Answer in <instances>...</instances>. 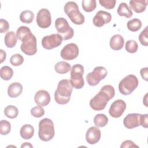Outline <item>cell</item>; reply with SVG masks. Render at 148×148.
<instances>
[{
  "instance_id": "1",
  "label": "cell",
  "mask_w": 148,
  "mask_h": 148,
  "mask_svg": "<svg viewBox=\"0 0 148 148\" xmlns=\"http://www.w3.org/2000/svg\"><path fill=\"white\" fill-rule=\"evenodd\" d=\"M115 94L114 87L109 84L103 86L100 91L90 101V106L94 110H103L109 100L112 99Z\"/></svg>"
},
{
  "instance_id": "13",
  "label": "cell",
  "mask_w": 148,
  "mask_h": 148,
  "mask_svg": "<svg viewBox=\"0 0 148 148\" xmlns=\"http://www.w3.org/2000/svg\"><path fill=\"white\" fill-rule=\"evenodd\" d=\"M126 103L123 99H117L110 105L109 113L113 118H119L122 116L126 109Z\"/></svg>"
},
{
  "instance_id": "18",
  "label": "cell",
  "mask_w": 148,
  "mask_h": 148,
  "mask_svg": "<svg viewBox=\"0 0 148 148\" xmlns=\"http://www.w3.org/2000/svg\"><path fill=\"white\" fill-rule=\"evenodd\" d=\"M124 40L120 34H116L112 36L110 39L109 45L112 49L117 51L122 49L124 46Z\"/></svg>"
},
{
  "instance_id": "11",
  "label": "cell",
  "mask_w": 148,
  "mask_h": 148,
  "mask_svg": "<svg viewBox=\"0 0 148 148\" xmlns=\"http://www.w3.org/2000/svg\"><path fill=\"white\" fill-rule=\"evenodd\" d=\"M79 53V49L76 44L70 43L66 45L61 51V57L65 60H72L75 59Z\"/></svg>"
},
{
  "instance_id": "29",
  "label": "cell",
  "mask_w": 148,
  "mask_h": 148,
  "mask_svg": "<svg viewBox=\"0 0 148 148\" xmlns=\"http://www.w3.org/2000/svg\"><path fill=\"white\" fill-rule=\"evenodd\" d=\"M13 75V71L9 66H3L0 70V76L3 80H9Z\"/></svg>"
},
{
  "instance_id": "36",
  "label": "cell",
  "mask_w": 148,
  "mask_h": 148,
  "mask_svg": "<svg viewBox=\"0 0 148 148\" xmlns=\"http://www.w3.org/2000/svg\"><path fill=\"white\" fill-rule=\"evenodd\" d=\"M31 114L35 117L39 118L45 114V110L42 106L38 105L31 109Z\"/></svg>"
},
{
  "instance_id": "41",
  "label": "cell",
  "mask_w": 148,
  "mask_h": 148,
  "mask_svg": "<svg viewBox=\"0 0 148 148\" xmlns=\"http://www.w3.org/2000/svg\"><path fill=\"white\" fill-rule=\"evenodd\" d=\"M147 70H148V68L147 67H145V68H142L140 69V75H141L142 79H144L146 82L148 80Z\"/></svg>"
},
{
  "instance_id": "20",
  "label": "cell",
  "mask_w": 148,
  "mask_h": 148,
  "mask_svg": "<svg viewBox=\"0 0 148 148\" xmlns=\"http://www.w3.org/2000/svg\"><path fill=\"white\" fill-rule=\"evenodd\" d=\"M131 8L137 13L143 12L147 5V0H131L130 1Z\"/></svg>"
},
{
  "instance_id": "15",
  "label": "cell",
  "mask_w": 148,
  "mask_h": 148,
  "mask_svg": "<svg viewBox=\"0 0 148 148\" xmlns=\"http://www.w3.org/2000/svg\"><path fill=\"white\" fill-rule=\"evenodd\" d=\"M140 116L139 113L128 114L123 120V124L128 129H132L140 125Z\"/></svg>"
},
{
  "instance_id": "43",
  "label": "cell",
  "mask_w": 148,
  "mask_h": 148,
  "mask_svg": "<svg viewBox=\"0 0 148 148\" xmlns=\"http://www.w3.org/2000/svg\"><path fill=\"white\" fill-rule=\"evenodd\" d=\"M21 148H23V147H33V146L30 143L25 142L21 145Z\"/></svg>"
},
{
  "instance_id": "21",
  "label": "cell",
  "mask_w": 148,
  "mask_h": 148,
  "mask_svg": "<svg viewBox=\"0 0 148 148\" xmlns=\"http://www.w3.org/2000/svg\"><path fill=\"white\" fill-rule=\"evenodd\" d=\"M34 128L31 124L23 125L20 130L21 137L24 139H30L34 134Z\"/></svg>"
},
{
  "instance_id": "27",
  "label": "cell",
  "mask_w": 148,
  "mask_h": 148,
  "mask_svg": "<svg viewBox=\"0 0 148 148\" xmlns=\"http://www.w3.org/2000/svg\"><path fill=\"white\" fill-rule=\"evenodd\" d=\"M127 28L132 32H136L139 31L142 27V21L137 18H134L129 20L127 23Z\"/></svg>"
},
{
  "instance_id": "9",
  "label": "cell",
  "mask_w": 148,
  "mask_h": 148,
  "mask_svg": "<svg viewBox=\"0 0 148 148\" xmlns=\"http://www.w3.org/2000/svg\"><path fill=\"white\" fill-rule=\"evenodd\" d=\"M20 49L24 54L28 56H33L37 52V41L35 36L32 34L22 41Z\"/></svg>"
},
{
  "instance_id": "22",
  "label": "cell",
  "mask_w": 148,
  "mask_h": 148,
  "mask_svg": "<svg viewBox=\"0 0 148 148\" xmlns=\"http://www.w3.org/2000/svg\"><path fill=\"white\" fill-rule=\"evenodd\" d=\"M4 42L6 46L8 48L14 47L17 42V38L16 34L13 31H9L7 32L4 38Z\"/></svg>"
},
{
  "instance_id": "42",
  "label": "cell",
  "mask_w": 148,
  "mask_h": 148,
  "mask_svg": "<svg viewBox=\"0 0 148 148\" xmlns=\"http://www.w3.org/2000/svg\"><path fill=\"white\" fill-rule=\"evenodd\" d=\"M1 52V63H2L6 58V53L2 49L0 50Z\"/></svg>"
},
{
  "instance_id": "19",
  "label": "cell",
  "mask_w": 148,
  "mask_h": 148,
  "mask_svg": "<svg viewBox=\"0 0 148 148\" xmlns=\"http://www.w3.org/2000/svg\"><path fill=\"white\" fill-rule=\"evenodd\" d=\"M23 88V86L19 82H13L8 88V95L10 98H16L21 95Z\"/></svg>"
},
{
  "instance_id": "3",
  "label": "cell",
  "mask_w": 148,
  "mask_h": 148,
  "mask_svg": "<svg viewBox=\"0 0 148 148\" xmlns=\"http://www.w3.org/2000/svg\"><path fill=\"white\" fill-rule=\"evenodd\" d=\"M55 135L54 125L53 121L49 118H45L39 123L38 136L44 142L51 140Z\"/></svg>"
},
{
  "instance_id": "5",
  "label": "cell",
  "mask_w": 148,
  "mask_h": 148,
  "mask_svg": "<svg viewBox=\"0 0 148 148\" xmlns=\"http://www.w3.org/2000/svg\"><path fill=\"white\" fill-rule=\"evenodd\" d=\"M139 81L134 75H128L124 77L119 84L120 92L124 95L131 94L138 87Z\"/></svg>"
},
{
  "instance_id": "34",
  "label": "cell",
  "mask_w": 148,
  "mask_h": 148,
  "mask_svg": "<svg viewBox=\"0 0 148 148\" xmlns=\"http://www.w3.org/2000/svg\"><path fill=\"white\" fill-rule=\"evenodd\" d=\"M23 62H24L23 57L21 54L18 53L13 54L10 58V64L14 66L21 65L23 63Z\"/></svg>"
},
{
  "instance_id": "35",
  "label": "cell",
  "mask_w": 148,
  "mask_h": 148,
  "mask_svg": "<svg viewBox=\"0 0 148 148\" xmlns=\"http://www.w3.org/2000/svg\"><path fill=\"white\" fill-rule=\"evenodd\" d=\"M140 43L144 46H148V26L140 32L138 37Z\"/></svg>"
},
{
  "instance_id": "40",
  "label": "cell",
  "mask_w": 148,
  "mask_h": 148,
  "mask_svg": "<svg viewBox=\"0 0 148 148\" xmlns=\"http://www.w3.org/2000/svg\"><path fill=\"white\" fill-rule=\"evenodd\" d=\"M140 125L144 128L148 127V114H144L140 116Z\"/></svg>"
},
{
  "instance_id": "8",
  "label": "cell",
  "mask_w": 148,
  "mask_h": 148,
  "mask_svg": "<svg viewBox=\"0 0 148 148\" xmlns=\"http://www.w3.org/2000/svg\"><path fill=\"white\" fill-rule=\"evenodd\" d=\"M107 74V70L105 67L102 66H96L91 72L87 75L86 80L90 86H95L97 85L101 80L105 79Z\"/></svg>"
},
{
  "instance_id": "10",
  "label": "cell",
  "mask_w": 148,
  "mask_h": 148,
  "mask_svg": "<svg viewBox=\"0 0 148 148\" xmlns=\"http://www.w3.org/2000/svg\"><path fill=\"white\" fill-rule=\"evenodd\" d=\"M62 38L58 34H53L45 36L42 39V45L47 50H51L60 46L62 42Z\"/></svg>"
},
{
  "instance_id": "33",
  "label": "cell",
  "mask_w": 148,
  "mask_h": 148,
  "mask_svg": "<svg viewBox=\"0 0 148 148\" xmlns=\"http://www.w3.org/2000/svg\"><path fill=\"white\" fill-rule=\"evenodd\" d=\"M125 49L130 53H135L138 50V45L134 40H128L125 43Z\"/></svg>"
},
{
  "instance_id": "37",
  "label": "cell",
  "mask_w": 148,
  "mask_h": 148,
  "mask_svg": "<svg viewBox=\"0 0 148 148\" xmlns=\"http://www.w3.org/2000/svg\"><path fill=\"white\" fill-rule=\"evenodd\" d=\"M100 5L106 9H112L114 8L116 3V0H99Z\"/></svg>"
},
{
  "instance_id": "32",
  "label": "cell",
  "mask_w": 148,
  "mask_h": 148,
  "mask_svg": "<svg viewBox=\"0 0 148 148\" xmlns=\"http://www.w3.org/2000/svg\"><path fill=\"white\" fill-rule=\"evenodd\" d=\"M11 131V124L9 121L2 120L0 121V134L2 135H6L9 134Z\"/></svg>"
},
{
  "instance_id": "30",
  "label": "cell",
  "mask_w": 148,
  "mask_h": 148,
  "mask_svg": "<svg viewBox=\"0 0 148 148\" xmlns=\"http://www.w3.org/2000/svg\"><path fill=\"white\" fill-rule=\"evenodd\" d=\"M5 115L9 119H15L18 114V110L14 105H8L4 109Z\"/></svg>"
},
{
  "instance_id": "2",
  "label": "cell",
  "mask_w": 148,
  "mask_h": 148,
  "mask_svg": "<svg viewBox=\"0 0 148 148\" xmlns=\"http://www.w3.org/2000/svg\"><path fill=\"white\" fill-rule=\"evenodd\" d=\"M73 87L68 79L60 80L54 92V99L60 105H65L69 102L72 92Z\"/></svg>"
},
{
  "instance_id": "39",
  "label": "cell",
  "mask_w": 148,
  "mask_h": 148,
  "mask_svg": "<svg viewBox=\"0 0 148 148\" xmlns=\"http://www.w3.org/2000/svg\"><path fill=\"white\" fill-rule=\"evenodd\" d=\"M138 147L139 146L135 144L134 142H133L131 140H126L124 141L122 144L120 146L121 148H125V147Z\"/></svg>"
},
{
  "instance_id": "16",
  "label": "cell",
  "mask_w": 148,
  "mask_h": 148,
  "mask_svg": "<svg viewBox=\"0 0 148 148\" xmlns=\"http://www.w3.org/2000/svg\"><path fill=\"white\" fill-rule=\"evenodd\" d=\"M101 136V132L100 130L95 126L90 127L86 134V139L88 143L94 145L97 143Z\"/></svg>"
},
{
  "instance_id": "14",
  "label": "cell",
  "mask_w": 148,
  "mask_h": 148,
  "mask_svg": "<svg viewBox=\"0 0 148 148\" xmlns=\"http://www.w3.org/2000/svg\"><path fill=\"white\" fill-rule=\"evenodd\" d=\"M112 20V15L104 10H99L93 18V24L95 27H101Z\"/></svg>"
},
{
  "instance_id": "28",
  "label": "cell",
  "mask_w": 148,
  "mask_h": 148,
  "mask_svg": "<svg viewBox=\"0 0 148 148\" xmlns=\"http://www.w3.org/2000/svg\"><path fill=\"white\" fill-rule=\"evenodd\" d=\"M34 18V13L29 10H25L23 12L20 14V20L23 23L29 24L32 22Z\"/></svg>"
},
{
  "instance_id": "26",
  "label": "cell",
  "mask_w": 148,
  "mask_h": 148,
  "mask_svg": "<svg viewBox=\"0 0 148 148\" xmlns=\"http://www.w3.org/2000/svg\"><path fill=\"white\" fill-rule=\"evenodd\" d=\"M108 117L104 114L99 113L94 117V123L97 127H103L108 123Z\"/></svg>"
},
{
  "instance_id": "23",
  "label": "cell",
  "mask_w": 148,
  "mask_h": 148,
  "mask_svg": "<svg viewBox=\"0 0 148 148\" xmlns=\"http://www.w3.org/2000/svg\"><path fill=\"white\" fill-rule=\"evenodd\" d=\"M117 12L119 16H124L128 18L131 17L133 14L131 8L125 2H121L120 3Z\"/></svg>"
},
{
  "instance_id": "17",
  "label": "cell",
  "mask_w": 148,
  "mask_h": 148,
  "mask_svg": "<svg viewBox=\"0 0 148 148\" xmlns=\"http://www.w3.org/2000/svg\"><path fill=\"white\" fill-rule=\"evenodd\" d=\"M51 97L49 93L44 90L38 91L34 96L35 103L41 106H45L49 105L50 102Z\"/></svg>"
},
{
  "instance_id": "6",
  "label": "cell",
  "mask_w": 148,
  "mask_h": 148,
  "mask_svg": "<svg viewBox=\"0 0 148 148\" xmlns=\"http://www.w3.org/2000/svg\"><path fill=\"white\" fill-rule=\"evenodd\" d=\"M84 67L82 65L77 64L72 66L71 69L70 82L72 87L76 89H81L84 85L83 78Z\"/></svg>"
},
{
  "instance_id": "12",
  "label": "cell",
  "mask_w": 148,
  "mask_h": 148,
  "mask_svg": "<svg viewBox=\"0 0 148 148\" xmlns=\"http://www.w3.org/2000/svg\"><path fill=\"white\" fill-rule=\"evenodd\" d=\"M36 21L41 28L49 27L51 24V16L50 11L46 8L40 9L37 13Z\"/></svg>"
},
{
  "instance_id": "7",
  "label": "cell",
  "mask_w": 148,
  "mask_h": 148,
  "mask_svg": "<svg viewBox=\"0 0 148 148\" xmlns=\"http://www.w3.org/2000/svg\"><path fill=\"white\" fill-rule=\"evenodd\" d=\"M55 27L63 40L71 39L74 35V31L69 25L68 21L64 17H59L56 20Z\"/></svg>"
},
{
  "instance_id": "31",
  "label": "cell",
  "mask_w": 148,
  "mask_h": 148,
  "mask_svg": "<svg viewBox=\"0 0 148 148\" xmlns=\"http://www.w3.org/2000/svg\"><path fill=\"white\" fill-rule=\"evenodd\" d=\"M83 9L86 12H91L97 6L95 0H83L82 2Z\"/></svg>"
},
{
  "instance_id": "25",
  "label": "cell",
  "mask_w": 148,
  "mask_h": 148,
  "mask_svg": "<svg viewBox=\"0 0 148 148\" xmlns=\"http://www.w3.org/2000/svg\"><path fill=\"white\" fill-rule=\"evenodd\" d=\"M32 34L31 29L26 26H20L16 31V36L21 42Z\"/></svg>"
},
{
  "instance_id": "38",
  "label": "cell",
  "mask_w": 148,
  "mask_h": 148,
  "mask_svg": "<svg viewBox=\"0 0 148 148\" xmlns=\"http://www.w3.org/2000/svg\"><path fill=\"white\" fill-rule=\"evenodd\" d=\"M9 28V24L5 19H0V32L1 34L6 32Z\"/></svg>"
},
{
  "instance_id": "24",
  "label": "cell",
  "mask_w": 148,
  "mask_h": 148,
  "mask_svg": "<svg viewBox=\"0 0 148 148\" xmlns=\"http://www.w3.org/2000/svg\"><path fill=\"white\" fill-rule=\"evenodd\" d=\"M71 65L67 62L61 61L58 62L54 65L55 71L59 74H65L71 71Z\"/></svg>"
},
{
  "instance_id": "4",
  "label": "cell",
  "mask_w": 148,
  "mask_h": 148,
  "mask_svg": "<svg viewBox=\"0 0 148 148\" xmlns=\"http://www.w3.org/2000/svg\"><path fill=\"white\" fill-rule=\"evenodd\" d=\"M64 12L71 21L76 25H82L85 21L83 14L80 12L77 4L73 1L67 2L64 7Z\"/></svg>"
}]
</instances>
